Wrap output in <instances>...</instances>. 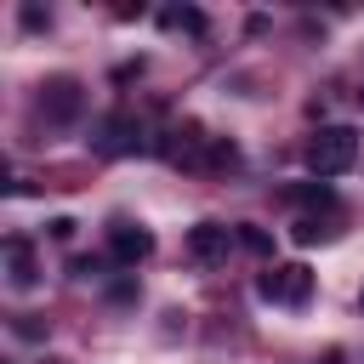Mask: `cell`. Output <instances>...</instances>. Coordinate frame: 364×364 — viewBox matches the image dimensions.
<instances>
[{"label":"cell","instance_id":"8fae6325","mask_svg":"<svg viewBox=\"0 0 364 364\" xmlns=\"http://www.w3.org/2000/svg\"><path fill=\"white\" fill-rule=\"evenodd\" d=\"M239 245H245V250H256V256H267V250H273V233H267V228H256V222H239Z\"/></svg>","mask_w":364,"mask_h":364},{"label":"cell","instance_id":"ba28073f","mask_svg":"<svg viewBox=\"0 0 364 364\" xmlns=\"http://www.w3.org/2000/svg\"><path fill=\"white\" fill-rule=\"evenodd\" d=\"M159 23L165 28H188V34H205V11H193V6H171V11H159Z\"/></svg>","mask_w":364,"mask_h":364},{"label":"cell","instance_id":"277c9868","mask_svg":"<svg viewBox=\"0 0 364 364\" xmlns=\"http://www.w3.org/2000/svg\"><path fill=\"white\" fill-rule=\"evenodd\" d=\"M91 148H97V154H108V159H114V154H131V148H142V125H136V114H125V108H119V114H108V119L97 125Z\"/></svg>","mask_w":364,"mask_h":364},{"label":"cell","instance_id":"4fadbf2b","mask_svg":"<svg viewBox=\"0 0 364 364\" xmlns=\"http://www.w3.org/2000/svg\"><path fill=\"white\" fill-rule=\"evenodd\" d=\"M11 330H17L23 341H34V336H40V324H34V313H17V324H11Z\"/></svg>","mask_w":364,"mask_h":364},{"label":"cell","instance_id":"9a60e30c","mask_svg":"<svg viewBox=\"0 0 364 364\" xmlns=\"http://www.w3.org/2000/svg\"><path fill=\"white\" fill-rule=\"evenodd\" d=\"M358 301H364V296H358Z\"/></svg>","mask_w":364,"mask_h":364},{"label":"cell","instance_id":"6da1fadb","mask_svg":"<svg viewBox=\"0 0 364 364\" xmlns=\"http://www.w3.org/2000/svg\"><path fill=\"white\" fill-rule=\"evenodd\" d=\"M358 165V131L353 125H318L307 136V171L313 176H341Z\"/></svg>","mask_w":364,"mask_h":364},{"label":"cell","instance_id":"7a4b0ae2","mask_svg":"<svg viewBox=\"0 0 364 364\" xmlns=\"http://www.w3.org/2000/svg\"><path fill=\"white\" fill-rule=\"evenodd\" d=\"M256 296L273 301V307H301V301L313 296V267H307V262H273V267L262 273Z\"/></svg>","mask_w":364,"mask_h":364},{"label":"cell","instance_id":"9c48e42d","mask_svg":"<svg viewBox=\"0 0 364 364\" xmlns=\"http://www.w3.org/2000/svg\"><path fill=\"white\" fill-rule=\"evenodd\" d=\"M284 199H296V205H324V210H330V205H336V188H330V182H301V188H290Z\"/></svg>","mask_w":364,"mask_h":364},{"label":"cell","instance_id":"7c38bea8","mask_svg":"<svg viewBox=\"0 0 364 364\" xmlns=\"http://www.w3.org/2000/svg\"><path fill=\"white\" fill-rule=\"evenodd\" d=\"M17 17H23V28H46V23H51V11H40V6H23Z\"/></svg>","mask_w":364,"mask_h":364},{"label":"cell","instance_id":"5b68a950","mask_svg":"<svg viewBox=\"0 0 364 364\" xmlns=\"http://www.w3.org/2000/svg\"><path fill=\"white\" fill-rule=\"evenodd\" d=\"M108 256H114L119 267H136V262L154 256V233L136 228V222H114V228H108Z\"/></svg>","mask_w":364,"mask_h":364},{"label":"cell","instance_id":"52a82bcc","mask_svg":"<svg viewBox=\"0 0 364 364\" xmlns=\"http://www.w3.org/2000/svg\"><path fill=\"white\" fill-rule=\"evenodd\" d=\"M0 256H6V279H11V284H17V290H28V284H34V279H40V262H34V245H28V239H23V233H11V239H6V250H0Z\"/></svg>","mask_w":364,"mask_h":364},{"label":"cell","instance_id":"3957f363","mask_svg":"<svg viewBox=\"0 0 364 364\" xmlns=\"http://www.w3.org/2000/svg\"><path fill=\"white\" fill-rule=\"evenodd\" d=\"M80 108H85V85H80L74 74H51V80L40 85V114H46L51 125L80 119Z\"/></svg>","mask_w":364,"mask_h":364},{"label":"cell","instance_id":"5bb4252c","mask_svg":"<svg viewBox=\"0 0 364 364\" xmlns=\"http://www.w3.org/2000/svg\"><path fill=\"white\" fill-rule=\"evenodd\" d=\"M358 102H364V91H358Z\"/></svg>","mask_w":364,"mask_h":364},{"label":"cell","instance_id":"30bf717a","mask_svg":"<svg viewBox=\"0 0 364 364\" xmlns=\"http://www.w3.org/2000/svg\"><path fill=\"white\" fill-rule=\"evenodd\" d=\"M290 239H296V245H318V239H336V222H318V216H301V222L290 228Z\"/></svg>","mask_w":364,"mask_h":364},{"label":"cell","instance_id":"8992f818","mask_svg":"<svg viewBox=\"0 0 364 364\" xmlns=\"http://www.w3.org/2000/svg\"><path fill=\"white\" fill-rule=\"evenodd\" d=\"M233 228H222V222H199V228H188V256L193 262H222L228 250H233Z\"/></svg>","mask_w":364,"mask_h":364}]
</instances>
